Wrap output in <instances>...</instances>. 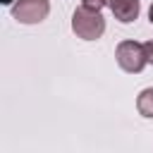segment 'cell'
Listing matches in <instances>:
<instances>
[{
	"instance_id": "6da1fadb",
	"label": "cell",
	"mask_w": 153,
	"mask_h": 153,
	"mask_svg": "<svg viewBox=\"0 0 153 153\" xmlns=\"http://www.w3.org/2000/svg\"><path fill=\"white\" fill-rule=\"evenodd\" d=\"M72 31H74L79 38H84V41H96V38H100L103 31H105V19H103L100 12L88 10V7L81 5V7H76L74 14H72Z\"/></svg>"
},
{
	"instance_id": "7a4b0ae2",
	"label": "cell",
	"mask_w": 153,
	"mask_h": 153,
	"mask_svg": "<svg viewBox=\"0 0 153 153\" xmlns=\"http://www.w3.org/2000/svg\"><path fill=\"white\" fill-rule=\"evenodd\" d=\"M115 57H117V65L129 74H139L148 62L143 53V43H136V41H122L115 50Z\"/></svg>"
},
{
	"instance_id": "3957f363",
	"label": "cell",
	"mask_w": 153,
	"mask_h": 153,
	"mask_svg": "<svg viewBox=\"0 0 153 153\" xmlns=\"http://www.w3.org/2000/svg\"><path fill=\"white\" fill-rule=\"evenodd\" d=\"M50 2L48 0H17L12 7V17L19 24H38L48 17Z\"/></svg>"
},
{
	"instance_id": "277c9868",
	"label": "cell",
	"mask_w": 153,
	"mask_h": 153,
	"mask_svg": "<svg viewBox=\"0 0 153 153\" xmlns=\"http://www.w3.org/2000/svg\"><path fill=\"white\" fill-rule=\"evenodd\" d=\"M115 19L122 22V24H129L139 17V0H110L108 2Z\"/></svg>"
},
{
	"instance_id": "5b68a950",
	"label": "cell",
	"mask_w": 153,
	"mask_h": 153,
	"mask_svg": "<svg viewBox=\"0 0 153 153\" xmlns=\"http://www.w3.org/2000/svg\"><path fill=\"white\" fill-rule=\"evenodd\" d=\"M136 110L143 117H153V88H143L136 98Z\"/></svg>"
},
{
	"instance_id": "8992f818",
	"label": "cell",
	"mask_w": 153,
	"mask_h": 153,
	"mask_svg": "<svg viewBox=\"0 0 153 153\" xmlns=\"http://www.w3.org/2000/svg\"><path fill=\"white\" fill-rule=\"evenodd\" d=\"M110 0H81V5L84 7H88V10H96V12H100L105 5H108Z\"/></svg>"
},
{
	"instance_id": "52a82bcc",
	"label": "cell",
	"mask_w": 153,
	"mask_h": 153,
	"mask_svg": "<svg viewBox=\"0 0 153 153\" xmlns=\"http://www.w3.org/2000/svg\"><path fill=\"white\" fill-rule=\"evenodd\" d=\"M143 53H146V60L153 62V41H146L143 43Z\"/></svg>"
},
{
	"instance_id": "ba28073f",
	"label": "cell",
	"mask_w": 153,
	"mask_h": 153,
	"mask_svg": "<svg viewBox=\"0 0 153 153\" xmlns=\"http://www.w3.org/2000/svg\"><path fill=\"white\" fill-rule=\"evenodd\" d=\"M148 22L153 24V5H151V10H148Z\"/></svg>"
},
{
	"instance_id": "9c48e42d",
	"label": "cell",
	"mask_w": 153,
	"mask_h": 153,
	"mask_svg": "<svg viewBox=\"0 0 153 153\" xmlns=\"http://www.w3.org/2000/svg\"><path fill=\"white\" fill-rule=\"evenodd\" d=\"M2 2H5V5H10V2H12V0H2Z\"/></svg>"
}]
</instances>
